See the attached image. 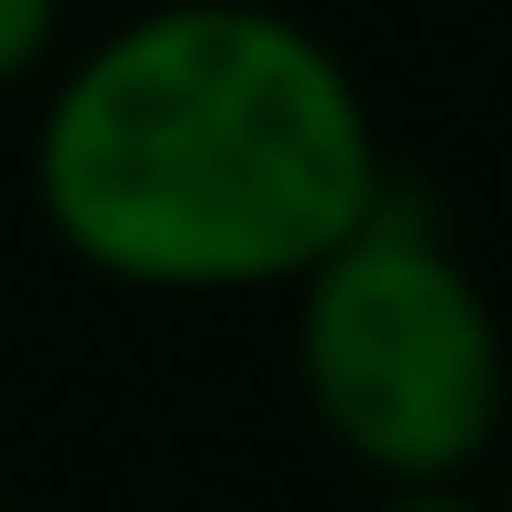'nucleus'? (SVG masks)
Segmentation results:
<instances>
[{
	"label": "nucleus",
	"instance_id": "obj_3",
	"mask_svg": "<svg viewBox=\"0 0 512 512\" xmlns=\"http://www.w3.org/2000/svg\"><path fill=\"white\" fill-rule=\"evenodd\" d=\"M61 41V0H0V91L31 81Z\"/></svg>",
	"mask_w": 512,
	"mask_h": 512
},
{
	"label": "nucleus",
	"instance_id": "obj_4",
	"mask_svg": "<svg viewBox=\"0 0 512 512\" xmlns=\"http://www.w3.org/2000/svg\"><path fill=\"white\" fill-rule=\"evenodd\" d=\"M372 512H492V502H472L462 482H392V502H372Z\"/></svg>",
	"mask_w": 512,
	"mask_h": 512
},
{
	"label": "nucleus",
	"instance_id": "obj_2",
	"mask_svg": "<svg viewBox=\"0 0 512 512\" xmlns=\"http://www.w3.org/2000/svg\"><path fill=\"white\" fill-rule=\"evenodd\" d=\"M292 372L342 462L372 482H462L512 422V352L472 262L392 191L292 272Z\"/></svg>",
	"mask_w": 512,
	"mask_h": 512
},
{
	"label": "nucleus",
	"instance_id": "obj_1",
	"mask_svg": "<svg viewBox=\"0 0 512 512\" xmlns=\"http://www.w3.org/2000/svg\"><path fill=\"white\" fill-rule=\"evenodd\" d=\"M81 272L131 292H292L392 191L352 61L262 0H161L91 41L31 141Z\"/></svg>",
	"mask_w": 512,
	"mask_h": 512
}]
</instances>
